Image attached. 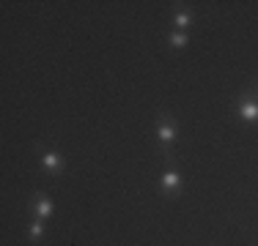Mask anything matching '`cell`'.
Here are the masks:
<instances>
[{"mask_svg":"<svg viewBox=\"0 0 258 246\" xmlns=\"http://www.w3.org/2000/svg\"><path fill=\"white\" fill-rule=\"evenodd\" d=\"M154 137H157L159 156H162L165 162H168V159H176L173 156V145H176V140H179V120H176V115L159 109L157 123H154Z\"/></svg>","mask_w":258,"mask_h":246,"instance_id":"cell-1","label":"cell"},{"mask_svg":"<svg viewBox=\"0 0 258 246\" xmlns=\"http://www.w3.org/2000/svg\"><path fill=\"white\" fill-rule=\"evenodd\" d=\"M33 153H36L39 167L44 170V175L60 178L66 172V156L58 151V148H52V145H47V143H36L33 145Z\"/></svg>","mask_w":258,"mask_h":246,"instance_id":"cell-2","label":"cell"},{"mask_svg":"<svg viewBox=\"0 0 258 246\" xmlns=\"http://www.w3.org/2000/svg\"><path fill=\"white\" fill-rule=\"evenodd\" d=\"M159 192H162L165 200H179L181 192H184V175L181 170L176 167V159H168L165 162L162 172H159Z\"/></svg>","mask_w":258,"mask_h":246,"instance_id":"cell-3","label":"cell"},{"mask_svg":"<svg viewBox=\"0 0 258 246\" xmlns=\"http://www.w3.org/2000/svg\"><path fill=\"white\" fill-rule=\"evenodd\" d=\"M233 115L244 126H258V96L250 88H244L233 101Z\"/></svg>","mask_w":258,"mask_h":246,"instance_id":"cell-4","label":"cell"},{"mask_svg":"<svg viewBox=\"0 0 258 246\" xmlns=\"http://www.w3.org/2000/svg\"><path fill=\"white\" fill-rule=\"evenodd\" d=\"M30 219H41V221H50L52 219V213H55V202H52V197L47 194V192H33L30 194Z\"/></svg>","mask_w":258,"mask_h":246,"instance_id":"cell-5","label":"cell"},{"mask_svg":"<svg viewBox=\"0 0 258 246\" xmlns=\"http://www.w3.org/2000/svg\"><path fill=\"white\" fill-rule=\"evenodd\" d=\"M195 25V11L187 9V6H176L173 14H170V30H181V33H189V28Z\"/></svg>","mask_w":258,"mask_h":246,"instance_id":"cell-6","label":"cell"},{"mask_svg":"<svg viewBox=\"0 0 258 246\" xmlns=\"http://www.w3.org/2000/svg\"><path fill=\"white\" fill-rule=\"evenodd\" d=\"M28 241L33 243V246H41V243L47 241V221L30 219V224H28Z\"/></svg>","mask_w":258,"mask_h":246,"instance_id":"cell-7","label":"cell"},{"mask_svg":"<svg viewBox=\"0 0 258 246\" xmlns=\"http://www.w3.org/2000/svg\"><path fill=\"white\" fill-rule=\"evenodd\" d=\"M165 44H168V49H173V52H181V49H187V44H189V33L168 30V33H165Z\"/></svg>","mask_w":258,"mask_h":246,"instance_id":"cell-8","label":"cell"},{"mask_svg":"<svg viewBox=\"0 0 258 246\" xmlns=\"http://www.w3.org/2000/svg\"><path fill=\"white\" fill-rule=\"evenodd\" d=\"M250 90H253V93L258 96V79H255V82H253V85H250Z\"/></svg>","mask_w":258,"mask_h":246,"instance_id":"cell-9","label":"cell"}]
</instances>
